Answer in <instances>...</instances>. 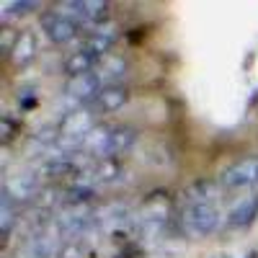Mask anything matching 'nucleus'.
I'll return each mask as SVG.
<instances>
[{
  "label": "nucleus",
  "mask_w": 258,
  "mask_h": 258,
  "mask_svg": "<svg viewBox=\"0 0 258 258\" xmlns=\"http://www.w3.org/2000/svg\"><path fill=\"white\" fill-rule=\"evenodd\" d=\"M183 230L188 235H197V238H204V235H212L220 227V209L214 207V202H188L183 209Z\"/></svg>",
  "instance_id": "1"
},
{
  "label": "nucleus",
  "mask_w": 258,
  "mask_h": 258,
  "mask_svg": "<svg viewBox=\"0 0 258 258\" xmlns=\"http://www.w3.org/2000/svg\"><path fill=\"white\" fill-rule=\"evenodd\" d=\"M222 188L227 191H238V188H248L258 183V155L243 158L238 163H232L230 168L222 170V178H220Z\"/></svg>",
  "instance_id": "2"
},
{
  "label": "nucleus",
  "mask_w": 258,
  "mask_h": 258,
  "mask_svg": "<svg viewBox=\"0 0 258 258\" xmlns=\"http://www.w3.org/2000/svg\"><path fill=\"white\" fill-rule=\"evenodd\" d=\"M93 222H96L93 212L88 207H83V204H68L59 212V217H57L59 232L68 235V238H78V235H83L85 230L93 227Z\"/></svg>",
  "instance_id": "3"
},
{
  "label": "nucleus",
  "mask_w": 258,
  "mask_h": 258,
  "mask_svg": "<svg viewBox=\"0 0 258 258\" xmlns=\"http://www.w3.org/2000/svg\"><path fill=\"white\" fill-rule=\"evenodd\" d=\"M41 31L47 34L52 44H68L78 36V21L62 13H44L41 16Z\"/></svg>",
  "instance_id": "4"
},
{
  "label": "nucleus",
  "mask_w": 258,
  "mask_h": 258,
  "mask_svg": "<svg viewBox=\"0 0 258 258\" xmlns=\"http://www.w3.org/2000/svg\"><path fill=\"white\" fill-rule=\"evenodd\" d=\"M101 78L93 75V73H85V75H75L68 80V85H64V96H68L70 101L75 103H93L96 96L101 93Z\"/></svg>",
  "instance_id": "5"
},
{
  "label": "nucleus",
  "mask_w": 258,
  "mask_h": 258,
  "mask_svg": "<svg viewBox=\"0 0 258 258\" xmlns=\"http://www.w3.org/2000/svg\"><path fill=\"white\" fill-rule=\"evenodd\" d=\"M96 129L93 124V114L88 109H75L70 114H64L59 121V135L68 140H85Z\"/></svg>",
  "instance_id": "6"
},
{
  "label": "nucleus",
  "mask_w": 258,
  "mask_h": 258,
  "mask_svg": "<svg viewBox=\"0 0 258 258\" xmlns=\"http://www.w3.org/2000/svg\"><path fill=\"white\" fill-rule=\"evenodd\" d=\"M255 217H258V194H248V197L235 202L232 209L227 212V227L230 230H243V227L253 225Z\"/></svg>",
  "instance_id": "7"
},
{
  "label": "nucleus",
  "mask_w": 258,
  "mask_h": 258,
  "mask_svg": "<svg viewBox=\"0 0 258 258\" xmlns=\"http://www.w3.org/2000/svg\"><path fill=\"white\" fill-rule=\"evenodd\" d=\"M8 197L18 204V202H31L34 197H39V176L36 173H18V176H11L6 181V188H3Z\"/></svg>",
  "instance_id": "8"
},
{
  "label": "nucleus",
  "mask_w": 258,
  "mask_h": 258,
  "mask_svg": "<svg viewBox=\"0 0 258 258\" xmlns=\"http://www.w3.org/2000/svg\"><path fill=\"white\" fill-rule=\"evenodd\" d=\"M126 101H129V91L124 85H119V83L116 85H103L101 93L93 101V109L101 111V114H111V111H119Z\"/></svg>",
  "instance_id": "9"
},
{
  "label": "nucleus",
  "mask_w": 258,
  "mask_h": 258,
  "mask_svg": "<svg viewBox=\"0 0 258 258\" xmlns=\"http://www.w3.org/2000/svg\"><path fill=\"white\" fill-rule=\"evenodd\" d=\"M111 129L114 126H96L93 132L85 137V150L96 158H111Z\"/></svg>",
  "instance_id": "10"
},
{
  "label": "nucleus",
  "mask_w": 258,
  "mask_h": 258,
  "mask_svg": "<svg viewBox=\"0 0 258 258\" xmlns=\"http://www.w3.org/2000/svg\"><path fill=\"white\" fill-rule=\"evenodd\" d=\"M98 64V54H93L91 49H78V52H73L68 59H64V73H68L70 78H75V75H85V73H91L93 68Z\"/></svg>",
  "instance_id": "11"
},
{
  "label": "nucleus",
  "mask_w": 258,
  "mask_h": 258,
  "mask_svg": "<svg viewBox=\"0 0 258 258\" xmlns=\"http://www.w3.org/2000/svg\"><path fill=\"white\" fill-rule=\"evenodd\" d=\"M34 54H36V36H34L31 31L18 34V36H16V47H13V52H11V59L21 68V64H29V62L34 59Z\"/></svg>",
  "instance_id": "12"
},
{
  "label": "nucleus",
  "mask_w": 258,
  "mask_h": 258,
  "mask_svg": "<svg viewBox=\"0 0 258 258\" xmlns=\"http://www.w3.org/2000/svg\"><path fill=\"white\" fill-rule=\"evenodd\" d=\"M59 253V245L49 238V235H39V238H31L24 255L26 258H54Z\"/></svg>",
  "instance_id": "13"
},
{
  "label": "nucleus",
  "mask_w": 258,
  "mask_h": 258,
  "mask_svg": "<svg viewBox=\"0 0 258 258\" xmlns=\"http://www.w3.org/2000/svg\"><path fill=\"white\" fill-rule=\"evenodd\" d=\"M116 41V29H98L88 36V44H85V49H91L93 54H106Z\"/></svg>",
  "instance_id": "14"
},
{
  "label": "nucleus",
  "mask_w": 258,
  "mask_h": 258,
  "mask_svg": "<svg viewBox=\"0 0 258 258\" xmlns=\"http://www.w3.org/2000/svg\"><path fill=\"white\" fill-rule=\"evenodd\" d=\"M126 73V62L121 59V57H114V54H106L103 59H101V80H106V85H116L114 80L116 78H121Z\"/></svg>",
  "instance_id": "15"
},
{
  "label": "nucleus",
  "mask_w": 258,
  "mask_h": 258,
  "mask_svg": "<svg viewBox=\"0 0 258 258\" xmlns=\"http://www.w3.org/2000/svg\"><path fill=\"white\" fill-rule=\"evenodd\" d=\"M137 135H135V129L132 126H114L111 129V158L124 153V150H129L135 145Z\"/></svg>",
  "instance_id": "16"
},
{
  "label": "nucleus",
  "mask_w": 258,
  "mask_h": 258,
  "mask_svg": "<svg viewBox=\"0 0 258 258\" xmlns=\"http://www.w3.org/2000/svg\"><path fill=\"white\" fill-rule=\"evenodd\" d=\"M83 16L85 24H101L109 16V3H101V0H83Z\"/></svg>",
  "instance_id": "17"
},
{
  "label": "nucleus",
  "mask_w": 258,
  "mask_h": 258,
  "mask_svg": "<svg viewBox=\"0 0 258 258\" xmlns=\"http://www.w3.org/2000/svg\"><path fill=\"white\" fill-rule=\"evenodd\" d=\"M16 225V202L3 191V199H0V230L3 235H8Z\"/></svg>",
  "instance_id": "18"
},
{
  "label": "nucleus",
  "mask_w": 258,
  "mask_h": 258,
  "mask_svg": "<svg viewBox=\"0 0 258 258\" xmlns=\"http://www.w3.org/2000/svg\"><path fill=\"white\" fill-rule=\"evenodd\" d=\"M119 173H121V168H119L116 158H103V160L96 165V170H93V178H96V181H103V183H109V181H114Z\"/></svg>",
  "instance_id": "19"
},
{
  "label": "nucleus",
  "mask_w": 258,
  "mask_h": 258,
  "mask_svg": "<svg viewBox=\"0 0 258 258\" xmlns=\"http://www.w3.org/2000/svg\"><path fill=\"white\" fill-rule=\"evenodd\" d=\"M31 8H36V3H3V11H0V18H3V24H8V21L13 18V16H24V13H29Z\"/></svg>",
  "instance_id": "20"
},
{
  "label": "nucleus",
  "mask_w": 258,
  "mask_h": 258,
  "mask_svg": "<svg viewBox=\"0 0 258 258\" xmlns=\"http://www.w3.org/2000/svg\"><path fill=\"white\" fill-rule=\"evenodd\" d=\"M18 132H21V121H16L11 114H3V116H0V135H3V142H6V145L13 142Z\"/></svg>",
  "instance_id": "21"
},
{
  "label": "nucleus",
  "mask_w": 258,
  "mask_h": 258,
  "mask_svg": "<svg viewBox=\"0 0 258 258\" xmlns=\"http://www.w3.org/2000/svg\"><path fill=\"white\" fill-rule=\"evenodd\" d=\"M57 258H83V248L78 243H64V245H59Z\"/></svg>",
  "instance_id": "22"
},
{
  "label": "nucleus",
  "mask_w": 258,
  "mask_h": 258,
  "mask_svg": "<svg viewBox=\"0 0 258 258\" xmlns=\"http://www.w3.org/2000/svg\"><path fill=\"white\" fill-rule=\"evenodd\" d=\"M24 258H26V255H24Z\"/></svg>",
  "instance_id": "23"
}]
</instances>
